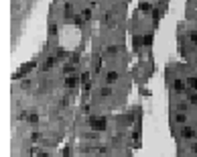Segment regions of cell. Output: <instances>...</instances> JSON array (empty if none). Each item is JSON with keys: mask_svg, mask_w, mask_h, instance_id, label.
Instances as JSON below:
<instances>
[{"mask_svg": "<svg viewBox=\"0 0 197 157\" xmlns=\"http://www.w3.org/2000/svg\"><path fill=\"white\" fill-rule=\"evenodd\" d=\"M173 90H175L177 94H183V92H185V82H183L181 78H177L175 82H173Z\"/></svg>", "mask_w": 197, "mask_h": 157, "instance_id": "3", "label": "cell"}, {"mask_svg": "<svg viewBox=\"0 0 197 157\" xmlns=\"http://www.w3.org/2000/svg\"><path fill=\"white\" fill-rule=\"evenodd\" d=\"M29 122H31V124H37V122H39V114H37V112L29 114Z\"/></svg>", "mask_w": 197, "mask_h": 157, "instance_id": "13", "label": "cell"}, {"mask_svg": "<svg viewBox=\"0 0 197 157\" xmlns=\"http://www.w3.org/2000/svg\"><path fill=\"white\" fill-rule=\"evenodd\" d=\"M96 149H98V153H108V147H102V145H100V147H96Z\"/></svg>", "mask_w": 197, "mask_h": 157, "instance_id": "21", "label": "cell"}, {"mask_svg": "<svg viewBox=\"0 0 197 157\" xmlns=\"http://www.w3.org/2000/svg\"><path fill=\"white\" fill-rule=\"evenodd\" d=\"M181 137H183V139H193V137H195V131H193L189 124H183V126H181Z\"/></svg>", "mask_w": 197, "mask_h": 157, "instance_id": "2", "label": "cell"}, {"mask_svg": "<svg viewBox=\"0 0 197 157\" xmlns=\"http://www.w3.org/2000/svg\"><path fill=\"white\" fill-rule=\"evenodd\" d=\"M185 120H187V114H185V112H177V114H175V122H177V124H181V126H183V124H185Z\"/></svg>", "mask_w": 197, "mask_h": 157, "instance_id": "9", "label": "cell"}, {"mask_svg": "<svg viewBox=\"0 0 197 157\" xmlns=\"http://www.w3.org/2000/svg\"><path fill=\"white\" fill-rule=\"evenodd\" d=\"M49 33H51V35H55V33H57V25H55V23L49 27Z\"/></svg>", "mask_w": 197, "mask_h": 157, "instance_id": "20", "label": "cell"}, {"mask_svg": "<svg viewBox=\"0 0 197 157\" xmlns=\"http://www.w3.org/2000/svg\"><path fill=\"white\" fill-rule=\"evenodd\" d=\"M195 65H197V57H195Z\"/></svg>", "mask_w": 197, "mask_h": 157, "instance_id": "24", "label": "cell"}, {"mask_svg": "<svg viewBox=\"0 0 197 157\" xmlns=\"http://www.w3.org/2000/svg\"><path fill=\"white\" fill-rule=\"evenodd\" d=\"M185 110H187V102H185V100L177 102V112H185Z\"/></svg>", "mask_w": 197, "mask_h": 157, "instance_id": "10", "label": "cell"}, {"mask_svg": "<svg viewBox=\"0 0 197 157\" xmlns=\"http://www.w3.org/2000/svg\"><path fill=\"white\" fill-rule=\"evenodd\" d=\"M151 43H153V35H146V37H144V47H148Z\"/></svg>", "mask_w": 197, "mask_h": 157, "instance_id": "16", "label": "cell"}, {"mask_svg": "<svg viewBox=\"0 0 197 157\" xmlns=\"http://www.w3.org/2000/svg\"><path fill=\"white\" fill-rule=\"evenodd\" d=\"M118 72H110V74H108V76H106V84H116V82H118Z\"/></svg>", "mask_w": 197, "mask_h": 157, "instance_id": "6", "label": "cell"}, {"mask_svg": "<svg viewBox=\"0 0 197 157\" xmlns=\"http://www.w3.org/2000/svg\"><path fill=\"white\" fill-rule=\"evenodd\" d=\"M73 70H75V65H65V67H63V72H65V74H71Z\"/></svg>", "mask_w": 197, "mask_h": 157, "instance_id": "18", "label": "cell"}, {"mask_svg": "<svg viewBox=\"0 0 197 157\" xmlns=\"http://www.w3.org/2000/svg\"><path fill=\"white\" fill-rule=\"evenodd\" d=\"M189 39L193 41V45H197V33H195V31H191V33H189Z\"/></svg>", "mask_w": 197, "mask_h": 157, "instance_id": "15", "label": "cell"}, {"mask_svg": "<svg viewBox=\"0 0 197 157\" xmlns=\"http://www.w3.org/2000/svg\"><path fill=\"white\" fill-rule=\"evenodd\" d=\"M31 139H33V141H39L41 135H39V133H33V135H31Z\"/></svg>", "mask_w": 197, "mask_h": 157, "instance_id": "22", "label": "cell"}, {"mask_svg": "<svg viewBox=\"0 0 197 157\" xmlns=\"http://www.w3.org/2000/svg\"><path fill=\"white\" fill-rule=\"evenodd\" d=\"M106 126H108V120H106L104 117H91L89 118V129H94L96 133L106 131Z\"/></svg>", "mask_w": 197, "mask_h": 157, "instance_id": "1", "label": "cell"}, {"mask_svg": "<svg viewBox=\"0 0 197 157\" xmlns=\"http://www.w3.org/2000/svg\"><path fill=\"white\" fill-rule=\"evenodd\" d=\"M110 94H112V88H102V90H100V96H102V98H108Z\"/></svg>", "mask_w": 197, "mask_h": 157, "instance_id": "12", "label": "cell"}, {"mask_svg": "<svg viewBox=\"0 0 197 157\" xmlns=\"http://www.w3.org/2000/svg\"><path fill=\"white\" fill-rule=\"evenodd\" d=\"M195 51H197V45H195Z\"/></svg>", "mask_w": 197, "mask_h": 157, "instance_id": "25", "label": "cell"}, {"mask_svg": "<svg viewBox=\"0 0 197 157\" xmlns=\"http://www.w3.org/2000/svg\"><path fill=\"white\" fill-rule=\"evenodd\" d=\"M187 100L191 102V104H197V92L193 90V92H189V96H187Z\"/></svg>", "mask_w": 197, "mask_h": 157, "instance_id": "11", "label": "cell"}, {"mask_svg": "<svg viewBox=\"0 0 197 157\" xmlns=\"http://www.w3.org/2000/svg\"><path fill=\"white\" fill-rule=\"evenodd\" d=\"M77 82H79V80L75 78V76H67V78H65V88H73V86H77Z\"/></svg>", "mask_w": 197, "mask_h": 157, "instance_id": "7", "label": "cell"}, {"mask_svg": "<svg viewBox=\"0 0 197 157\" xmlns=\"http://www.w3.org/2000/svg\"><path fill=\"white\" fill-rule=\"evenodd\" d=\"M18 118H20V120H25V118H29V114H27V112H25V110H23V112H20V114H18Z\"/></svg>", "mask_w": 197, "mask_h": 157, "instance_id": "23", "label": "cell"}, {"mask_svg": "<svg viewBox=\"0 0 197 157\" xmlns=\"http://www.w3.org/2000/svg\"><path fill=\"white\" fill-rule=\"evenodd\" d=\"M132 45H134V49H140L144 45V39H140V35H134L132 37Z\"/></svg>", "mask_w": 197, "mask_h": 157, "instance_id": "8", "label": "cell"}, {"mask_svg": "<svg viewBox=\"0 0 197 157\" xmlns=\"http://www.w3.org/2000/svg\"><path fill=\"white\" fill-rule=\"evenodd\" d=\"M195 137H197V133H195Z\"/></svg>", "mask_w": 197, "mask_h": 157, "instance_id": "26", "label": "cell"}, {"mask_svg": "<svg viewBox=\"0 0 197 157\" xmlns=\"http://www.w3.org/2000/svg\"><path fill=\"white\" fill-rule=\"evenodd\" d=\"M81 16H83V21H89V18H91V10L83 8V10H81Z\"/></svg>", "mask_w": 197, "mask_h": 157, "instance_id": "14", "label": "cell"}, {"mask_svg": "<svg viewBox=\"0 0 197 157\" xmlns=\"http://www.w3.org/2000/svg\"><path fill=\"white\" fill-rule=\"evenodd\" d=\"M189 84L193 86V90L197 92V78H189Z\"/></svg>", "mask_w": 197, "mask_h": 157, "instance_id": "19", "label": "cell"}, {"mask_svg": "<svg viewBox=\"0 0 197 157\" xmlns=\"http://www.w3.org/2000/svg\"><path fill=\"white\" fill-rule=\"evenodd\" d=\"M63 18H65L67 23L73 18V6H71V4H65V10H63Z\"/></svg>", "mask_w": 197, "mask_h": 157, "instance_id": "4", "label": "cell"}, {"mask_svg": "<svg viewBox=\"0 0 197 157\" xmlns=\"http://www.w3.org/2000/svg\"><path fill=\"white\" fill-rule=\"evenodd\" d=\"M108 53H112V55L118 53V47H116V45H110V47H108Z\"/></svg>", "mask_w": 197, "mask_h": 157, "instance_id": "17", "label": "cell"}, {"mask_svg": "<svg viewBox=\"0 0 197 157\" xmlns=\"http://www.w3.org/2000/svg\"><path fill=\"white\" fill-rule=\"evenodd\" d=\"M57 57H47V61H45V65H43V70H51V67H55L57 65Z\"/></svg>", "mask_w": 197, "mask_h": 157, "instance_id": "5", "label": "cell"}]
</instances>
